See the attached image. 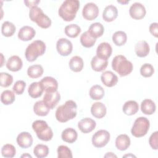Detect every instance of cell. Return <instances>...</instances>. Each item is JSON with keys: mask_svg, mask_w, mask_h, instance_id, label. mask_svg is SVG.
Instances as JSON below:
<instances>
[{"mask_svg": "<svg viewBox=\"0 0 158 158\" xmlns=\"http://www.w3.org/2000/svg\"><path fill=\"white\" fill-rule=\"evenodd\" d=\"M77 106L72 100L67 101L63 105L59 106L56 110V118L61 123H65L74 118L77 115Z\"/></svg>", "mask_w": 158, "mask_h": 158, "instance_id": "obj_1", "label": "cell"}, {"mask_svg": "<svg viewBox=\"0 0 158 158\" xmlns=\"http://www.w3.org/2000/svg\"><path fill=\"white\" fill-rule=\"evenodd\" d=\"M80 8V1L77 0H66L60 5L58 14L65 22L72 21L76 17Z\"/></svg>", "mask_w": 158, "mask_h": 158, "instance_id": "obj_2", "label": "cell"}, {"mask_svg": "<svg viewBox=\"0 0 158 158\" xmlns=\"http://www.w3.org/2000/svg\"><path fill=\"white\" fill-rule=\"evenodd\" d=\"M112 68L120 77H125L133 70V64L123 55H117L112 60Z\"/></svg>", "mask_w": 158, "mask_h": 158, "instance_id": "obj_3", "label": "cell"}, {"mask_svg": "<svg viewBox=\"0 0 158 158\" xmlns=\"http://www.w3.org/2000/svg\"><path fill=\"white\" fill-rule=\"evenodd\" d=\"M46 44L41 40H35L26 48L25 56L28 62H33L38 57L43 56L46 51Z\"/></svg>", "mask_w": 158, "mask_h": 158, "instance_id": "obj_4", "label": "cell"}, {"mask_svg": "<svg viewBox=\"0 0 158 158\" xmlns=\"http://www.w3.org/2000/svg\"><path fill=\"white\" fill-rule=\"evenodd\" d=\"M32 128L36 133L37 137L44 141H49L53 137L52 129L44 120H37L33 122Z\"/></svg>", "mask_w": 158, "mask_h": 158, "instance_id": "obj_5", "label": "cell"}, {"mask_svg": "<svg viewBox=\"0 0 158 158\" xmlns=\"http://www.w3.org/2000/svg\"><path fill=\"white\" fill-rule=\"evenodd\" d=\"M29 17L32 22L36 23L38 27L42 28H48L51 25V19L46 15L43 10L38 6L32 7L29 12Z\"/></svg>", "mask_w": 158, "mask_h": 158, "instance_id": "obj_6", "label": "cell"}, {"mask_svg": "<svg viewBox=\"0 0 158 158\" xmlns=\"http://www.w3.org/2000/svg\"><path fill=\"white\" fill-rule=\"evenodd\" d=\"M150 127L149 120L144 117H138L134 122L131 129V135L136 138L145 136L149 131Z\"/></svg>", "mask_w": 158, "mask_h": 158, "instance_id": "obj_7", "label": "cell"}, {"mask_svg": "<svg viewBox=\"0 0 158 158\" xmlns=\"http://www.w3.org/2000/svg\"><path fill=\"white\" fill-rule=\"evenodd\" d=\"M110 140V133L105 130L97 131L92 136L91 141L95 148H101L107 145Z\"/></svg>", "mask_w": 158, "mask_h": 158, "instance_id": "obj_8", "label": "cell"}, {"mask_svg": "<svg viewBox=\"0 0 158 158\" xmlns=\"http://www.w3.org/2000/svg\"><path fill=\"white\" fill-rule=\"evenodd\" d=\"M56 49L60 56H67L72 52L73 44L69 40L62 38L56 43Z\"/></svg>", "mask_w": 158, "mask_h": 158, "instance_id": "obj_9", "label": "cell"}, {"mask_svg": "<svg viewBox=\"0 0 158 158\" xmlns=\"http://www.w3.org/2000/svg\"><path fill=\"white\" fill-rule=\"evenodd\" d=\"M99 14V8L94 2L86 3L82 10V15L87 20H93Z\"/></svg>", "mask_w": 158, "mask_h": 158, "instance_id": "obj_10", "label": "cell"}, {"mask_svg": "<svg viewBox=\"0 0 158 158\" xmlns=\"http://www.w3.org/2000/svg\"><path fill=\"white\" fill-rule=\"evenodd\" d=\"M146 14L145 7L140 2H135L130 7L129 14L135 20H141L144 17Z\"/></svg>", "mask_w": 158, "mask_h": 158, "instance_id": "obj_11", "label": "cell"}, {"mask_svg": "<svg viewBox=\"0 0 158 158\" xmlns=\"http://www.w3.org/2000/svg\"><path fill=\"white\" fill-rule=\"evenodd\" d=\"M60 100V93L58 91H56L54 92H45L43 101L50 109H53Z\"/></svg>", "mask_w": 158, "mask_h": 158, "instance_id": "obj_12", "label": "cell"}, {"mask_svg": "<svg viewBox=\"0 0 158 158\" xmlns=\"http://www.w3.org/2000/svg\"><path fill=\"white\" fill-rule=\"evenodd\" d=\"M112 52V46L107 42H102L100 43L96 49V56L104 60H107L111 56Z\"/></svg>", "mask_w": 158, "mask_h": 158, "instance_id": "obj_13", "label": "cell"}, {"mask_svg": "<svg viewBox=\"0 0 158 158\" xmlns=\"http://www.w3.org/2000/svg\"><path fill=\"white\" fill-rule=\"evenodd\" d=\"M16 140L19 146L23 149L28 148L33 144V137L30 133L27 131H22L19 133Z\"/></svg>", "mask_w": 158, "mask_h": 158, "instance_id": "obj_14", "label": "cell"}, {"mask_svg": "<svg viewBox=\"0 0 158 158\" xmlns=\"http://www.w3.org/2000/svg\"><path fill=\"white\" fill-rule=\"evenodd\" d=\"M96 123L95 120L91 118L86 117L80 120L78 123L79 130L83 133L91 132L96 127Z\"/></svg>", "mask_w": 158, "mask_h": 158, "instance_id": "obj_15", "label": "cell"}, {"mask_svg": "<svg viewBox=\"0 0 158 158\" xmlns=\"http://www.w3.org/2000/svg\"><path fill=\"white\" fill-rule=\"evenodd\" d=\"M40 82L45 92H54L57 91V81L52 77H45Z\"/></svg>", "mask_w": 158, "mask_h": 158, "instance_id": "obj_16", "label": "cell"}, {"mask_svg": "<svg viewBox=\"0 0 158 158\" xmlns=\"http://www.w3.org/2000/svg\"><path fill=\"white\" fill-rule=\"evenodd\" d=\"M102 83L107 87H113L118 82L117 76L111 71H105L101 76Z\"/></svg>", "mask_w": 158, "mask_h": 158, "instance_id": "obj_17", "label": "cell"}, {"mask_svg": "<svg viewBox=\"0 0 158 158\" xmlns=\"http://www.w3.org/2000/svg\"><path fill=\"white\" fill-rule=\"evenodd\" d=\"M36 34L35 29L30 26L22 27L18 32V38L23 41H28L32 40Z\"/></svg>", "mask_w": 158, "mask_h": 158, "instance_id": "obj_18", "label": "cell"}, {"mask_svg": "<svg viewBox=\"0 0 158 158\" xmlns=\"http://www.w3.org/2000/svg\"><path fill=\"white\" fill-rule=\"evenodd\" d=\"M107 109L106 106L101 102L93 103L91 107V113L93 116L97 118H102L106 114Z\"/></svg>", "mask_w": 158, "mask_h": 158, "instance_id": "obj_19", "label": "cell"}, {"mask_svg": "<svg viewBox=\"0 0 158 158\" xmlns=\"http://www.w3.org/2000/svg\"><path fill=\"white\" fill-rule=\"evenodd\" d=\"M118 15L117 8L114 5H109L105 7L102 12V19L107 22L115 20Z\"/></svg>", "mask_w": 158, "mask_h": 158, "instance_id": "obj_20", "label": "cell"}, {"mask_svg": "<svg viewBox=\"0 0 158 158\" xmlns=\"http://www.w3.org/2000/svg\"><path fill=\"white\" fill-rule=\"evenodd\" d=\"M150 51V48L148 43L144 40H141L137 42L135 46V52L139 57H146Z\"/></svg>", "mask_w": 158, "mask_h": 158, "instance_id": "obj_21", "label": "cell"}, {"mask_svg": "<svg viewBox=\"0 0 158 158\" xmlns=\"http://www.w3.org/2000/svg\"><path fill=\"white\" fill-rule=\"evenodd\" d=\"M23 65L22 59L18 56H12L10 57L7 62L6 67L12 72H18L21 70Z\"/></svg>", "mask_w": 158, "mask_h": 158, "instance_id": "obj_22", "label": "cell"}, {"mask_svg": "<svg viewBox=\"0 0 158 158\" xmlns=\"http://www.w3.org/2000/svg\"><path fill=\"white\" fill-rule=\"evenodd\" d=\"M131 141L130 137L126 134L118 135L115 139V146L120 151H125L130 146Z\"/></svg>", "mask_w": 158, "mask_h": 158, "instance_id": "obj_23", "label": "cell"}, {"mask_svg": "<svg viewBox=\"0 0 158 158\" xmlns=\"http://www.w3.org/2000/svg\"><path fill=\"white\" fill-rule=\"evenodd\" d=\"M108 65L107 60H104L98 57L97 56H94L91 61V66L93 70L96 72H102L104 70Z\"/></svg>", "mask_w": 158, "mask_h": 158, "instance_id": "obj_24", "label": "cell"}, {"mask_svg": "<svg viewBox=\"0 0 158 158\" xmlns=\"http://www.w3.org/2000/svg\"><path fill=\"white\" fill-rule=\"evenodd\" d=\"M139 110V105L138 102L133 100L127 101L123 106L122 110L127 115H133L135 114Z\"/></svg>", "mask_w": 158, "mask_h": 158, "instance_id": "obj_25", "label": "cell"}, {"mask_svg": "<svg viewBox=\"0 0 158 158\" xmlns=\"http://www.w3.org/2000/svg\"><path fill=\"white\" fill-rule=\"evenodd\" d=\"M78 138L77 131L72 128H67L64 130L61 134L62 139L69 143H74Z\"/></svg>", "mask_w": 158, "mask_h": 158, "instance_id": "obj_26", "label": "cell"}, {"mask_svg": "<svg viewBox=\"0 0 158 158\" xmlns=\"http://www.w3.org/2000/svg\"><path fill=\"white\" fill-rule=\"evenodd\" d=\"M44 91V89L40 82L31 83L28 89L29 96L32 98H38L40 97Z\"/></svg>", "mask_w": 158, "mask_h": 158, "instance_id": "obj_27", "label": "cell"}, {"mask_svg": "<svg viewBox=\"0 0 158 158\" xmlns=\"http://www.w3.org/2000/svg\"><path fill=\"white\" fill-rule=\"evenodd\" d=\"M141 110L144 114L152 115L156 110V104L151 99H144L141 103Z\"/></svg>", "mask_w": 158, "mask_h": 158, "instance_id": "obj_28", "label": "cell"}, {"mask_svg": "<svg viewBox=\"0 0 158 158\" xmlns=\"http://www.w3.org/2000/svg\"><path fill=\"white\" fill-rule=\"evenodd\" d=\"M69 67L74 72H79L83 70L84 63L83 59L78 56H73L69 61Z\"/></svg>", "mask_w": 158, "mask_h": 158, "instance_id": "obj_29", "label": "cell"}, {"mask_svg": "<svg viewBox=\"0 0 158 158\" xmlns=\"http://www.w3.org/2000/svg\"><path fill=\"white\" fill-rule=\"evenodd\" d=\"M88 31L91 36L96 39L101 37L103 35L104 28L102 23L99 22H95L92 23L89 27Z\"/></svg>", "mask_w": 158, "mask_h": 158, "instance_id": "obj_30", "label": "cell"}, {"mask_svg": "<svg viewBox=\"0 0 158 158\" xmlns=\"http://www.w3.org/2000/svg\"><path fill=\"white\" fill-rule=\"evenodd\" d=\"M50 109L45 104L43 101H36L33 106V111L35 114L38 116H46Z\"/></svg>", "mask_w": 158, "mask_h": 158, "instance_id": "obj_31", "label": "cell"}, {"mask_svg": "<svg viewBox=\"0 0 158 158\" xmlns=\"http://www.w3.org/2000/svg\"><path fill=\"white\" fill-rule=\"evenodd\" d=\"M89 94L92 99L100 100L104 96V89L101 85H95L91 87Z\"/></svg>", "mask_w": 158, "mask_h": 158, "instance_id": "obj_32", "label": "cell"}, {"mask_svg": "<svg viewBox=\"0 0 158 158\" xmlns=\"http://www.w3.org/2000/svg\"><path fill=\"white\" fill-rule=\"evenodd\" d=\"M43 72V68L40 64L32 65L27 69L28 76L31 78H38L41 77Z\"/></svg>", "mask_w": 158, "mask_h": 158, "instance_id": "obj_33", "label": "cell"}, {"mask_svg": "<svg viewBox=\"0 0 158 158\" xmlns=\"http://www.w3.org/2000/svg\"><path fill=\"white\" fill-rule=\"evenodd\" d=\"M80 40L81 45L86 48L93 47L96 41V39L91 36L88 31L81 35Z\"/></svg>", "mask_w": 158, "mask_h": 158, "instance_id": "obj_34", "label": "cell"}, {"mask_svg": "<svg viewBox=\"0 0 158 158\" xmlns=\"http://www.w3.org/2000/svg\"><path fill=\"white\" fill-rule=\"evenodd\" d=\"M15 30L16 27L13 23L9 21H6L2 23L1 27V33L4 36H12L15 32Z\"/></svg>", "mask_w": 158, "mask_h": 158, "instance_id": "obj_35", "label": "cell"}, {"mask_svg": "<svg viewBox=\"0 0 158 158\" xmlns=\"http://www.w3.org/2000/svg\"><path fill=\"white\" fill-rule=\"evenodd\" d=\"M114 43L117 46L124 45L127 41V36L125 32L123 31H115L112 37Z\"/></svg>", "mask_w": 158, "mask_h": 158, "instance_id": "obj_36", "label": "cell"}, {"mask_svg": "<svg viewBox=\"0 0 158 158\" xmlns=\"http://www.w3.org/2000/svg\"><path fill=\"white\" fill-rule=\"evenodd\" d=\"M14 93H15L14 92L9 89L3 91L1 94V102L3 104L7 105V106L12 104L15 99V96Z\"/></svg>", "mask_w": 158, "mask_h": 158, "instance_id": "obj_37", "label": "cell"}, {"mask_svg": "<svg viewBox=\"0 0 158 158\" xmlns=\"http://www.w3.org/2000/svg\"><path fill=\"white\" fill-rule=\"evenodd\" d=\"M81 28L77 24H70L65 27V35L70 38H77L81 33Z\"/></svg>", "mask_w": 158, "mask_h": 158, "instance_id": "obj_38", "label": "cell"}, {"mask_svg": "<svg viewBox=\"0 0 158 158\" xmlns=\"http://www.w3.org/2000/svg\"><path fill=\"white\" fill-rule=\"evenodd\" d=\"M33 154L38 158L46 157L49 154V148L45 144H38L34 148Z\"/></svg>", "mask_w": 158, "mask_h": 158, "instance_id": "obj_39", "label": "cell"}, {"mask_svg": "<svg viewBox=\"0 0 158 158\" xmlns=\"http://www.w3.org/2000/svg\"><path fill=\"white\" fill-rule=\"evenodd\" d=\"M15 148L11 144H4L1 148V154L4 157L12 158L15 156Z\"/></svg>", "mask_w": 158, "mask_h": 158, "instance_id": "obj_40", "label": "cell"}, {"mask_svg": "<svg viewBox=\"0 0 158 158\" xmlns=\"http://www.w3.org/2000/svg\"><path fill=\"white\" fill-rule=\"evenodd\" d=\"M58 158H72V151L66 146L60 145L57 148Z\"/></svg>", "mask_w": 158, "mask_h": 158, "instance_id": "obj_41", "label": "cell"}, {"mask_svg": "<svg viewBox=\"0 0 158 158\" xmlns=\"http://www.w3.org/2000/svg\"><path fill=\"white\" fill-rule=\"evenodd\" d=\"M154 73V69L151 64L145 63L140 68V74L145 78L151 77Z\"/></svg>", "mask_w": 158, "mask_h": 158, "instance_id": "obj_42", "label": "cell"}, {"mask_svg": "<svg viewBox=\"0 0 158 158\" xmlns=\"http://www.w3.org/2000/svg\"><path fill=\"white\" fill-rule=\"evenodd\" d=\"M13 82V77L8 73H0V85L2 87H8Z\"/></svg>", "mask_w": 158, "mask_h": 158, "instance_id": "obj_43", "label": "cell"}, {"mask_svg": "<svg viewBox=\"0 0 158 158\" xmlns=\"http://www.w3.org/2000/svg\"><path fill=\"white\" fill-rule=\"evenodd\" d=\"M25 87H26V83L24 81L18 80L14 85L12 89L15 94L20 95L23 93Z\"/></svg>", "mask_w": 158, "mask_h": 158, "instance_id": "obj_44", "label": "cell"}, {"mask_svg": "<svg viewBox=\"0 0 158 158\" xmlns=\"http://www.w3.org/2000/svg\"><path fill=\"white\" fill-rule=\"evenodd\" d=\"M157 138H158V131H156L154 133H152L149 137V143L152 149L157 150V149H158Z\"/></svg>", "mask_w": 158, "mask_h": 158, "instance_id": "obj_45", "label": "cell"}, {"mask_svg": "<svg viewBox=\"0 0 158 158\" xmlns=\"http://www.w3.org/2000/svg\"><path fill=\"white\" fill-rule=\"evenodd\" d=\"M158 23L156 22L152 23L149 25V31L156 38L158 37Z\"/></svg>", "mask_w": 158, "mask_h": 158, "instance_id": "obj_46", "label": "cell"}, {"mask_svg": "<svg viewBox=\"0 0 158 158\" xmlns=\"http://www.w3.org/2000/svg\"><path fill=\"white\" fill-rule=\"evenodd\" d=\"M40 1L36 0V1H24V3L25 4L26 6L28 7H30V9L34 7H36L38 6V4L40 3Z\"/></svg>", "mask_w": 158, "mask_h": 158, "instance_id": "obj_47", "label": "cell"}, {"mask_svg": "<svg viewBox=\"0 0 158 158\" xmlns=\"http://www.w3.org/2000/svg\"><path fill=\"white\" fill-rule=\"evenodd\" d=\"M117 157V156L115 155L114 153L112 152H107L105 156H104V157Z\"/></svg>", "mask_w": 158, "mask_h": 158, "instance_id": "obj_48", "label": "cell"}, {"mask_svg": "<svg viewBox=\"0 0 158 158\" xmlns=\"http://www.w3.org/2000/svg\"><path fill=\"white\" fill-rule=\"evenodd\" d=\"M21 157H30V158H31L32 157L31 155L28 154V153H25L21 156Z\"/></svg>", "mask_w": 158, "mask_h": 158, "instance_id": "obj_49", "label": "cell"}, {"mask_svg": "<svg viewBox=\"0 0 158 158\" xmlns=\"http://www.w3.org/2000/svg\"><path fill=\"white\" fill-rule=\"evenodd\" d=\"M117 2L118 3H121V4H127L129 2V1H117Z\"/></svg>", "mask_w": 158, "mask_h": 158, "instance_id": "obj_50", "label": "cell"}, {"mask_svg": "<svg viewBox=\"0 0 158 158\" xmlns=\"http://www.w3.org/2000/svg\"><path fill=\"white\" fill-rule=\"evenodd\" d=\"M1 58H2V62H1V67H2V65H3V60H4V56H3V55H2V53H1Z\"/></svg>", "mask_w": 158, "mask_h": 158, "instance_id": "obj_51", "label": "cell"}]
</instances>
